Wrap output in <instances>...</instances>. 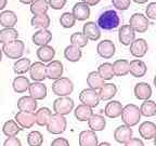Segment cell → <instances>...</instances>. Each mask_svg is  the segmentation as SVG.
<instances>
[{
    "instance_id": "1",
    "label": "cell",
    "mask_w": 156,
    "mask_h": 146,
    "mask_svg": "<svg viewBox=\"0 0 156 146\" xmlns=\"http://www.w3.org/2000/svg\"><path fill=\"white\" fill-rule=\"evenodd\" d=\"M119 16L114 10H106L102 12L98 19V26L104 30H112L119 25Z\"/></svg>"
},
{
    "instance_id": "2",
    "label": "cell",
    "mask_w": 156,
    "mask_h": 146,
    "mask_svg": "<svg viewBox=\"0 0 156 146\" xmlns=\"http://www.w3.org/2000/svg\"><path fill=\"white\" fill-rule=\"evenodd\" d=\"M122 119L124 123L128 127H134L139 123L141 119L140 108L134 104H128L122 108Z\"/></svg>"
},
{
    "instance_id": "3",
    "label": "cell",
    "mask_w": 156,
    "mask_h": 146,
    "mask_svg": "<svg viewBox=\"0 0 156 146\" xmlns=\"http://www.w3.org/2000/svg\"><path fill=\"white\" fill-rule=\"evenodd\" d=\"M74 91V85L71 79L62 77L52 83V92L58 97L68 96Z\"/></svg>"
},
{
    "instance_id": "4",
    "label": "cell",
    "mask_w": 156,
    "mask_h": 146,
    "mask_svg": "<svg viewBox=\"0 0 156 146\" xmlns=\"http://www.w3.org/2000/svg\"><path fill=\"white\" fill-rule=\"evenodd\" d=\"M66 127H67V121L65 117L60 114H52L47 123V130L52 134H61L65 131Z\"/></svg>"
},
{
    "instance_id": "5",
    "label": "cell",
    "mask_w": 156,
    "mask_h": 146,
    "mask_svg": "<svg viewBox=\"0 0 156 146\" xmlns=\"http://www.w3.org/2000/svg\"><path fill=\"white\" fill-rule=\"evenodd\" d=\"M24 42L22 40H15V41L10 42V43L3 44L2 51L5 55L9 58L12 60H19L20 57H22V55L24 54Z\"/></svg>"
},
{
    "instance_id": "6",
    "label": "cell",
    "mask_w": 156,
    "mask_h": 146,
    "mask_svg": "<svg viewBox=\"0 0 156 146\" xmlns=\"http://www.w3.org/2000/svg\"><path fill=\"white\" fill-rule=\"evenodd\" d=\"M74 108V101L71 97L64 96L58 97L53 102V110L55 114H60L62 116H66L73 110Z\"/></svg>"
},
{
    "instance_id": "7",
    "label": "cell",
    "mask_w": 156,
    "mask_h": 146,
    "mask_svg": "<svg viewBox=\"0 0 156 146\" xmlns=\"http://www.w3.org/2000/svg\"><path fill=\"white\" fill-rule=\"evenodd\" d=\"M129 25L134 29V32H138L140 34L145 33L150 26L149 19L145 15L141 14V13H134L131 17H130Z\"/></svg>"
},
{
    "instance_id": "8",
    "label": "cell",
    "mask_w": 156,
    "mask_h": 146,
    "mask_svg": "<svg viewBox=\"0 0 156 146\" xmlns=\"http://www.w3.org/2000/svg\"><path fill=\"white\" fill-rule=\"evenodd\" d=\"M79 100L83 104L87 105V106L95 107L99 102H100V95L97 92V90L93 89H83L80 93H79Z\"/></svg>"
},
{
    "instance_id": "9",
    "label": "cell",
    "mask_w": 156,
    "mask_h": 146,
    "mask_svg": "<svg viewBox=\"0 0 156 146\" xmlns=\"http://www.w3.org/2000/svg\"><path fill=\"white\" fill-rule=\"evenodd\" d=\"M29 76L35 82H41L47 78V66L42 62H35L29 68Z\"/></svg>"
},
{
    "instance_id": "10",
    "label": "cell",
    "mask_w": 156,
    "mask_h": 146,
    "mask_svg": "<svg viewBox=\"0 0 156 146\" xmlns=\"http://www.w3.org/2000/svg\"><path fill=\"white\" fill-rule=\"evenodd\" d=\"M14 120L17 122L22 129H30L36 123V117L35 113L19 112L14 117Z\"/></svg>"
},
{
    "instance_id": "11",
    "label": "cell",
    "mask_w": 156,
    "mask_h": 146,
    "mask_svg": "<svg viewBox=\"0 0 156 146\" xmlns=\"http://www.w3.org/2000/svg\"><path fill=\"white\" fill-rule=\"evenodd\" d=\"M118 39L119 42L124 46H130L136 40V32L134 29L128 25H122L118 32Z\"/></svg>"
},
{
    "instance_id": "12",
    "label": "cell",
    "mask_w": 156,
    "mask_h": 146,
    "mask_svg": "<svg viewBox=\"0 0 156 146\" xmlns=\"http://www.w3.org/2000/svg\"><path fill=\"white\" fill-rule=\"evenodd\" d=\"M114 139L116 142L120 144H126L128 141L132 139V130L131 127H128L126 124L117 127L114 131Z\"/></svg>"
},
{
    "instance_id": "13",
    "label": "cell",
    "mask_w": 156,
    "mask_h": 146,
    "mask_svg": "<svg viewBox=\"0 0 156 146\" xmlns=\"http://www.w3.org/2000/svg\"><path fill=\"white\" fill-rule=\"evenodd\" d=\"M149 50V46L147 42L145 41V39L139 38L136 39L131 44H130V53L134 56V57H143Z\"/></svg>"
},
{
    "instance_id": "14",
    "label": "cell",
    "mask_w": 156,
    "mask_h": 146,
    "mask_svg": "<svg viewBox=\"0 0 156 146\" xmlns=\"http://www.w3.org/2000/svg\"><path fill=\"white\" fill-rule=\"evenodd\" d=\"M98 54L103 58H111L115 54V44L111 40H102L98 43L97 47Z\"/></svg>"
},
{
    "instance_id": "15",
    "label": "cell",
    "mask_w": 156,
    "mask_h": 146,
    "mask_svg": "<svg viewBox=\"0 0 156 146\" xmlns=\"http://www.w3.org/2000/svg\"><path fill=\"white\" fill-rule=\"evenodd\" d=\"M63 75V64L60 61H52L47 65V78L58 80Z\"/></svg>"
},
{
    "instance_id": "16",
    "label": "cell",
    "mask_w": 156,
    "mask_h": 146,
    "mask_svg": "<svg viewBox=\"0 0 156 146\" xmlns=\"http://www.w3.org/2000/svg\"><path fill=\"white\" fill-rule=\"evenodd\" d=\"M17 108L20 112L35 113V110L37 109V101L30 95L20 97L17 101Z\"/></svg>"
},
{
    "instance_id": "17",
    "label": "cell",
    "mask_w": 156,
    "mask_h": 146,
    "mask_svg": "<svg viewBox=\"0 0 156 146\" xmlns=\"http://www.w3.org/2000/svg\"><path fill=\"white\" fill-rule=\"evenodd\" d=\"M52 39V33L48 29H39L32 37V40L34 44L39 47L47 46Z\"/></svg>"
},
{
    "instance_id": "18",
    "label": "cell",
    "mask_w": 156,
    "mask_h": 146,
    "mask_svg": "<svg viewBox=\"0 0 156 146\" xmlns=\"http://www.w3.org/2000/svg\"><path fill=\"white\" fill-rule=\"evenodd\" d=\"M83 33L89 40H92V41H97L101 37L100 27L98 26V24H95L94 22L86 23L83 27Z\"/></svg>"
},
{
    "instance_id": "19",
    "label": "cell",
    "mask_w": 156,
    "mask_h": 146,
    "mask_svg": "<svg viewBox=\"0 0 156 146\" xmlns=\"http://www.w3.org/2000/svg\"><path fill=\"white\" fill-rule=\"evenodd\" d=\"M29 95L32 97H34L36 101L44 100L47 96V87L41 82H33L30 83L28 89Z\"/></svg>"
},
{
    "instance_id": "20",
    "label": "cell",
    "mask_w": 156,
    "mask_h": 146,
    "mask_svg": "<svg viewBox=\"0 0 156 146\" xmlns=\"http://www.w3.org/2000/svg\"><path fill=\"white\" fill-rule=\"evenodd\" d=\"M98 136L91 130H85L79 133V146H98Z\"/></svg>"
},
{
    "instance_id": "21",
    "label": "cell",
    "mask_w": 156,
    "mask_h": 146,
    "mask_svg": "<svg viewBox=\"0 0 156 146\" xmlns=\"http://www.w3.org/2000/svg\"><path fill=\"white\" fill-rule=\"evenodd\" d=\"M139 133L144 140H152L156 135V124L152 121H144L140 124Z\"/></svg>"
},
{
    "instance_id": "22",
    "label": "cell",
    "mask_w": 156,
    "mask_h": 146,
    "mask_svg": "<svg viewBox=\"0 0 156 146\" xmlns=\"http://www.w3.org/2000/svg\"><path fill=\"white\" fill-rule=\"evenodd\" d=\"M17 23V16L13 11L5 10L0 13V25L5 28H14V25Z\"/></svg>"
},
{
    "instance_id": "23",
    "label": "cell",
    "mask_w": 156,
    "mask_h": 146,
    "mask_svg": "<svg viewBox=\"0 0 156 146\" xmlns=\"http://www.w3.org/2000/svg\"><path fill=\"white\" fill-rule=\"evenodd\" d=\"M134 95L138 100L146 101L149 100L152 95V88L149 83L139 82L134 87Z\"/></svg>"
},
{
    "instance_id": "24",
    "label": "cell",
    "mask_w": 156,
    "mask_h": 146,
    "mask_svg": "<svg viewBox=\"0 0 156 146\" xmlns=\"http://www.w3.org/2000/svg\"><path fill=\"white\" fill-rule=\"evenodd\" d=\"M36 54L37 57L40 60V62H42V63H50V62H52L54 55H55V50L51 46L47 44V46L39 47Z\"/></svg>"
},
{
    "instance_id": "25",
    "label": "cell",
    "mask_w": 156,
    "mask_h": 146,
    "mask_svg": "<svg viewBox=\"0 0 156 146\" xmlns=\"http://www.w3.org/2000/svg\"><path fill=\"white\" fill-rule=\"evenodd\" d=\"M122 103H119L118 101H111L110 103H107L106 106H105L104 114L108 118H118L119 116H122Z\"/></svg>"
},
{
    "instance_id": "26",
    "label": "cell",
    "mask_w": 156,
    "mask_h": 146,
    "mask_svg": "<svg viewBox=\"0 0 156 146\" xmlns=\"http://www.w3.org/2000/svg\"><path fill=\"white\" fill-rule=\"evenodd\" d=\"M73 15L78 21H85L90 16V8L83 2H77L73 7Z\"/></svg>"
},
{
    "instance_id": "27",
    "label": "cell",
    "mask_w": 156,
    "mask_h": 146,
    "mask_svg": "<svg viewBox=\"0 0 156 146\" xmlns=\"http://www.w3.org/2000/svg\"><path fill=\"white\" fill-rule=\"evenodd\" d=\"M88 126H89V129L93 132L102 131V130L105 129L106 120L102 115L93 114L90 119L88 120Z\"/></svg>"
},
{
    "instance_id": "28",
    "label": "cell",
    "mask_w": 156,
    "mask_h": 146,
    "mask_svg": "<svg viewBox=\"0 0 156 146\" xmlns=\"http://www.w3.org/2000/svg\"><path fill=\"white\" fill-rule=\"evenodd\" d=\"M114 75L117 77H124L128 75L130 71V63L127 60H116L113 63Z\"/></svg>"
},
{
    "instance_id": "29",
    "label": "cell",
    "mask_w": 156,
    "mask_h": 146,
    "mask_svg": "<svg viewBox=\"0 0 156 146\" xmlns=\"http://www.w3.org/2000/svg\"><path fill=\"white\" fill-rule=\"evenodd\" d=\"M147 71V68L146 65L143 61H140V60H133V61L130 62V71L129 73L131 74L133 77L136 78H141Z\"/></svg>"
},
{
    "instance_id": "30",
    "label": "cell",
    "mask_w": 156,
    "mask_h": 146,
    "mask_svg": "<svg viewBox=\"0 0 156 146\" xmlns=\"http://www.w3.org/2000/svg\"><path fill=\"white\" fill-rule=\"evenodd\" d=\"M74 114H75L76 119L79 120V121H88L91 118V116L93 115V112L90 106H87L85 104H80L75 108Z\"/></svg>"
},
{
    "instance_id": "31",
    "label": "cell",
    "mask_w": 156,
    "mask_h": 146,
    "mask_svg": "<svg viewBox=\"0 0 156 146\" xmlns=\"http://www.w3.org/2000/svg\"><path fill=\"white\" fill-rule=\"evenodd\" d=\"M104 79L101 77V75L98 71H91L89 73L87 77V83L89 85L90 89H93V90H98V89H101L104 83Z\"/></svg>"
},
{
    "instance_id": "32",
    "label": "cell",
    "mask_w": 156,
    "mask_h": 146,
    "mask_svg": "<svg viewBox=\"0 0 156 146\" xmlns=\"http://www.w3.org/2000/svg\"><path fill=\"white\" fill-rule=\"evenodd\" d=\"M19 32L15 28H3L0 30V43L7 44L17 40Z\"/></svg>"
},
{
    "instance_id": "33",
    "label": "cell",
    "mask_w": 156,
    "mask_h": 146,
    "mask_svg": "<svg viewBox=\"0 0 156 146\" xmlns=\"http://www.w3.org/2000/svg\"><path fill=\"white\" fill-rule=\"evenodd\" d=\"M81 55H83V52H81L80 48H78L76 46H68L65 48L64 50V57L69 62H78L81 58Z\"/></svg>"
},
{
    "instance_id": "34",
    "label": "cell",
    "mask_w": 156,
    "mask_h": 146,
    "mask_svg": "<svg viewBox=\"0 0 156 146\" xmlns=\"http://www.w3.org/2000/svg\"><path fill=\"white\" fill-rule=\"evenodd\" d=\"M116 93H117V87L114 83H105L100 89L99 95H100V100L108 101V100H112L113 97L116 95Z\"/></svg>"
},
{
    "instance_id": "35",
    "label": "cell",
    "mask_w": 156,
    "mask_h": 146,
    "mask_svg": "<svg viewBox=\"0 0 156 146\" xmlns=\"http://www.w3.org/2000/svg\"><path fill=\"white\" fill-rule=\"evenodd\" d=\"M22 128L17 124V122L15 120H8L5 122L2 127V132L5 136L11 137V136H16L17 134L21 132Z\"/></svg>"
},
{
    "instance_id": "36",
    "label": "cell",
    "mask_w": 156,
    "mask_h": 146,
    "mask_svg": "<svg viewBox=\"0 0 156 146\" xmlns=\"http://www.w3.org/2000/svg\"><path fill=\"white\" fill-rule=\"evenodd\" d=\"M29 80L24 76H17V77L14 78V80L12 82V87L13 90L16 93H24L26 92L29 89Z\"/></svg>"
},
{
    "instance_id": "37",
    "label": "cell",
    "mask_w": 156,
    "mask_h": 146,
    "mask_svg": "<svg viewBox=\"0 0 156 146\" xmlns=\"http://www.w3.org/2000/svg\"><path fill=\"white\" fill-rule=\"evenodd\" d=\"M51 116H52V113L48 107H41V108H39V109L35 113L36 123L40 127L47 126V123H48L49 119H50Z\"/></svg>"
},
{
    "instance_id": "38",
    "label": "cell",
    "mask_w": 156,
    "mask_h": 146,
    "mask_svg": "<svg viewBox=\"0 0 156 146\" xmlns=\"http://www.w3.org/2000/svg\"><path fill=\"white\" fill-rule=\"evenodd\" d=\"M49 9V2L47 0H35L30 5V12L34 15L47 14Z\"/></svg>"
},
{
    "instance_id": "39",
    "label": "cell",
    "mask_w": 156,
    "mask_h": 146,
    "mask_svg": "<svg viewBox=\"0 0 156 146\" xmlns=\"http://www.w3.org/2000/svg\"><path fill=\"white\" fill-rule=\"evenodd\" d=\"M32 66L30 60L27 57H23L17 60L13 65V71L16 75H23V74L27 73L29 71V68Z\"/></svg>"
},
{
    "instance_id": "40",
    "label": "cell",
    "mask_w": 156,
    "mask_h": 146,
    "mask_svg": "<svg viewBox=\"0 0 156 146\" xmlns=\"http://www.w3.org/2000/svg\"><path fill=\"white\" fill-rule=\"evenodd\" d=\"M30 24L34 27L39 29H47L50 26V17L47 14L34 15V17L30 21Z\"/></svg>"
},
{
    "instance_id": "41",
    "label": "cell",
    "mask_w": 156,
    "mask_h": 146,
    "mask_svg": "<svg viewBox=\"0 0 156 146\" xmlns=\"http://www.w3.org/2000/svg\"><path fill=\"white\" fill-rule=\"evenodd\" d=\"M141 115L145 117H153L156 115V103L151 100L144 101L140 107Z\"/></svg>"
},
{
    "instance_id": "42",
    "label": "cell",
    "mask_w": 156,
    "mask_h": 146,
    "mask_svg": "<svg viewBox=\"0 0 156 146\" xmlns=\"http://www.w3.org/2000/svg\"><path fill=\"white\" fill-rule=\"evenodd\" d=\"M98 73L100 74L101 77L104 80H111L114 77V71H113V64L111 63H103L98 68Z\"/></svg>"
},
{
    "instance_id": "43",
    "label": "cell",
    "mask_w": 156,
    "mask_h": 146,
    "mask_svg": "<svg viewBox=\"0 0 156 146\" xmlns=\"http://www.w3.org/2000/svg\"><path fill=\"white\" fill-rule=\"evenodd\" d=\"M44 143V136L39 131H32L27 135V144L29 146H41Z\"/></svg>"
},
{
    "instance_id": "44",
    "label": "cell",
    "mask_w": 156,
    "mask_h": 146,
    "mask_svg": "<svg viewBox=\"0 0 156 146\" xmlns=\"http://www.w3.org/2000/svg\"><path fill=\"white\" fill-rule=\"evenodd\" d=\"M89 39L85 36L83 33H74L71 36V42L73 46H76L78 48H83L88 44Z\"/></svg>"
},
{
    "instance_id": "45",
    "label": "cell",
    "mask_w": 156,
    "mask_h": 146,
    "mask_svg": "<svg viewBox=\"0 0 156 146\" xmlns=\"http://www.w3.org/2000/svg\"><path fill=\"white\" fill-rule=\"evenodd\" d=\"M75 22H76V19L73 15V13L65 12L60 17V24L64 28H72L75 25Z\"/></svg>"
},
{
    "instance_id": "46",
    "label": "cell",
    "mask_w": 156,
    "mask_h": 146,
    "mask_svg": "<svg viewBox=\"0 0 156 146\" xmlns=\"http://www.w3.org/2000/svg\"><path fill=\"white\" fill-rule=\"evenodd\" d=\"M130 0H112V3L117 10L125 11L130 7Z\"/></svg>"
},
{
    "instance_id": "47",
    "label": "cell",
    "mask_w": 156,
    "mask_h": 146,
    "mask_svg": "<svg viewBox=\"0 0 156 146\" xmlns=\"http://www.w3.org/2000/svg\"><path fill=\"white\" fill-rule=\"evenodd\" d=\"M145 14L147 19H156V2H151L145 9Z\"/></svg>"
},
{
    "instance_id": "48",
    "label": "cell",
    "mask_w": 156,
    "mask_h": 146,
    "mask_svg": "<svg viewBox=\"0 0 156 146\" xmlns=\"http://www.w3.org/2000/svg\"><path fill=\"white\" fill-rule=\"evenodd\" d=\"M67 0H49V5L54 10H61L66 5Z\"/></svg>"
},
{
    "instance_id": "49",
    "label": "cell",
    "mask_w": 156,
    "mask_h": 146,
    "mask_svg": "<svg viewBox=\"0 0 156 146\" xmlns=\"http://www.w3.org/2000/svg\"><path fill=\"white\" fill-rule=\"evenodd\" d=\"M3 146H22V143H21L19 137H16V136H11V137H8V139L3 142Z\"/></svg>"
},
{
    "instance_id": "50",
    "label": "cell",
    "mask_w": 156,
    "mask_h": 146,
    "mask_svg": "<svg viewBox=\"0 0 156 146\" xmlns=\"http://www.w3.org/2000/svg\"><path fill=\"white\" fill-rule=\"evenodd\" d=\"M50 146H69V142L65 137H56L52 141Z\"/></svg>"
},
{
    "instance_id": "51",
    "label": "cell",
    "mask_w": 156,
    "mask_h": 146,
    "mask_svg": "<svg viewBox=\"0 0 156 146\" xmlns=\"http://www.w3.org/2000/svg\"><path fill=\"white\" fill-rule=\"evenodd\" d=\"M125 146H144V143L138 137H132L130 141H128Z\"/></svg>"
},
{
    "instance_id": "52",
    "label": "cell",
    "mask_w": 156,
    "mask_h": 146,
    "mask_svg": "<svg viewBox=\"0 0 156 146\" xmlns=\"http://www.w3.org/2000/svg\"><path fill=\"white\" fill-rule=\"evenodd\" d=\"M81 2L86 3V5H88L89 7H90V5H98V3L100 2V0H81Z\"/></svg>"
},
{
    "instance_id": "53",
    "label": "cell",
    "mask_w": 156,
    "mask_h": 146,
    "mask_svg": "<svg viewBox=\"0 0 156 146\" xmlns=\"http://www.w3.org/2000/svg\"><path fill=\"white\" fill-rule=\"evenodd\" d=\"M7 3H8V0H0V11L5 9Z\"/></svg>"
},
{
    "instance_id": "54",
    "label": "cell",
    "mask_w": 156,
    "mask_h": 146,
    "mask_svg": "<svg viewBox=\"0 0 156 146\" xmlns=\"http://www.w3.org/2000/svg\"><path fill=\"white\" fill-rule=\"evenodd\" d=\"M35 0H20V2H22V3H24V5H32L33 2H34Z\"/></svg>"
},
{
    "instance_id": "55",
    "label": "cell",
    "mask_w": 156,
    "mask_h": 146,
    "mask_svg": "<svg viewBox=\"0 0 156 146\" xmlns=\"http://www.w3.org/2000/svg\"><path fill=\"white\" fill-rule=\"evenodd\" d=\"M136 3H139V5H142V3H145L147 0H133Z\"/></svg>"
},
{
    "instance_id": "56",
    "label": "cell",
    "mask_w": 156,
    "mask_h": 146,
    "mask_svg": "<svg viewBox=\"0 0 156 146\" xmlns=\"http://www.w3.org/2000/svg\"><path fill=\"white\" fill-rule=\"evenodd\" d=\"M98 146H111V144L107 143V142H102V143L98 144Z\"/></svg>"
},
{
    "instance_id": "57",
    "label": "cell",
    "mask_w": 156,
    "mask_h": 146,
    "mask_svg": "<svg viewBox=\"0 0 156 146\" xmlns=\"http://www.w3.org/2000/svg\"><path fill=\"white\" fill-rule=\"evenodd\" d=\"M2 49H0V63H1V60H2Z\"/></svg>"
},
{
    "instance_id": "58",
    "label": "cell",
    "mask_w": 156,
    "mask_h": 146,
    "mask_svg": "<svg viewBox=\"0 0 156 146\" xmlns=\"http://www.w3.org/2000/svg\"><path fill=\"white\" fill-rule=\"evenodd\" d=\"M153 82H154V85H155V88H156V75H155V77H154V80H153Z\"/></svg>"
},
{
    "instance_id": "59",
    "label": "cell",
    "mask_w": 156,
    "mask_h": 146,
    "mask_svg": "<svg viewBox=\"0 0 156 146\" xmlns=\"http://www.w3.org/2000/svg\"><path fill=\"white\" fill-rule=\"evenodd\" d=\"M153 140H154V145H155V146H156V135H155V137H154V139H153Z\"/></svg>"
}]
</instances>
